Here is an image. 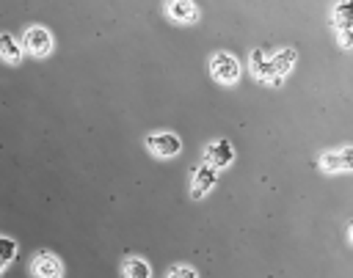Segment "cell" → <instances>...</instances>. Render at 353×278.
Returning <instances> with one entry per match:
<instances>
[{
	"label": "cell",
	"instance_id": "17",
	"mask_svg": "<svg viewBox=\"0 0 353 278\" xmlns=\"http://www.w3.org/2000/svg\"><path fill=\"white\" fill-rule=\"evenodd\" d=\"M347 239H350V245H353V223H350V228H347Z\"/></svg>",
	"mask_w": 353,
	"mask_h": 278
},
{
	"label": "cell",
	"instance_id": "4",
	"mask_svg": "<svg viewBox=\"0 0 353 278\" xmlns=\"http://www.w3.org/2000/svg\"><path fill=\"white\" fill-rule=\"evenodd\" d=\"M317 165H320L323 171H328V173H336V171H353V146H345V149L320 154Z\"/></svg>",
	"mask_w": 353,
	"mask_h": 278
},
{
	"label": "cell",
	"instance_id": "13",
	"mask_svg": "<svg viewBox=\"0 0 353 278\" xmlns=\"http://www.w3.org/2000/svg\"><path fill=\"white\" fill-rule=\"evenodd\" d=\"M334 28H353V0H339L331 11Z\"/></svg>",
	"mask_w": 353,
	"mask_h": 278
},
{
	"label": "cell",
	"instance_id": "10",
	"mask_svg": "<svg viewBox=\"0 0 353 278\" xmlns=\"http://www.w3.org/2000/svg\"><path fill=\"white\" fill-rule=\"evenodd\" d=\"M22 44L11 36V33H0V58L6 61V63H11V66H17L19 61H22Z\"/></svg>",
	"mask_w": 353,
	"mask_h": 278
},
{
	"label": "cell",
	"instance_id": "6",
	"mask_svg": "<svg viewBox=\"0 0 353 278\" xmlns=\"http://www.w3.org/2000/svg\"><path fill=\"white\" fill-rule=\"evenodd\" d=\"M218 168H212L210 162L207 165H199L196 171H193V184H190V195L193 198H204L212 187H215V182H218Z\"/></svg>",
	"mask_w": 353,
	"mask_h": 278
},
{
	"label": "cell",
	"instance_id": "3",
	"mask_svg": "<svg viewBox=\"0 0 353 278\" xmlns=\"http://www.w3.org/2000/svg\"><path fill=\"white\" fill-rule=\"evenodd\" d=\"M146 149L154 157H176L182 151V140L174 132H154V135H146Z\"/></svg>",
	"mask_w": 353,
	"mask_h": 278
},
{
	"label": "cell",
	"instance_id": "9",
	"mask_svg": "<svg viewBox=\"0 0 353 278\" xmlns=\"http://www.w3.org/2000/svg\"><path fill=\"white\" fill-rule=\"evenodd\" d=\"M251 74L259 83H279V77L273 74V69H270V63H268V58H265L262 50H254L251 52Z\"/></svg>",
	"mask_w": 353,
	"mask_h": 278
},
{
	"label": "cell",
	"instance_id": "16",
	"mask_svg": "<svg viewBox=\"0 0 353 278\" xmlns=\"http://www.w3.org/2000/svg\"><path fill=\"white\" fill-rule=\"evenodd\" d=\"M336 41H339V47L350 50L353 47V28H336Z\"/></svg>",
	"mask_w": 353,
	"mask_h": 278
},
{
	"label": "cell",
	"instance_id": "7",
	"mask_svg": "<svg viewBox=\"0 0 353 278\" xmlns=\"http://www.w3.org/2000/svg\"><path fill=\"white\" fill-rule=\"evenodd\" d=\"M165 14H168L174 22L188 25V22H196L199 6H196V0H165Z\"/></svg>",
	"mask_w": 353,
	"mask_h": 278
},
{
	"label": "cell",
	"instance_id": "2",
	"mask_svg": "<svg viewBox=\"0 0 353 278\" xmlns=\"http://www.w3.org/2000/svg\"><path fill=\"white\" fill-rule=\"evenodd\" d=\"M22 50L25 52H30L33 58H44V55H50L52 52V33L47 30V28H41V25H33V28H28L25 33H22Z\"/></svg>",
	"mask_w": 353,
	"mask_h": 278
},
{
	"label": "cell",
	"instance_id": "1",
	"mask_svg": "<svg viewBox=\"0 0 353 278\" xmlns=\"http://www.w3.org/2000/svg\"><path fill=\"white\" fill-rule=\"evenodd\" d=\"M210 77L221 85H234L240 80V61L232 52H215L210 58Z\"/></svg>",
	"mask_w": 353,
	"mask_h": 278
},
{
	"label": "cell",
	"instance_id": "5",
	"mask_svg": "<svg viewBox=\"0 0 353 278\" xmlns=\"http://www.w3.org/2000/svg\"><path fill=\"white\" fill-rule=\"evenodd\" d=\"M204 157H207V162H210L212 168H226V165L234 160V146H232V140H226V138L212 140V143H207Z\"/></svg>",
	"mask_w": 353,
	"mask_h": 278
},
{
	"label": "cell",
	"instance_id": "12",
	"mask_svg": "<svg viewBox=\"0 0 353 278\" xmlns=\"http://www.w3.org/2000/svg\"><path fill=\"white\" fill-rule=\"evenodd\" d=\"M295 58H298V52L292 50V47H287V50H279L276 55H270L268 58V63H270V69H273V74L281 80V74H287L290 69H292V63H295Z\"/></svg>",
	"mask_w": 353,
	"mask_h": 278
},
{
	"label": "cell",
	"instance_id": "14",
	"mask_svg": "<svg viewBox=\"0 0 353 278\" xmlns=\"http://www.w3.org/2000/svg\"><path fill=\"white\" fill-rule=\"evenodd\" d=\"M165 278H199V272L190 264H174V267H168Z\"/></svg>",
	"mask_w": 353,
	"mask_h": 278
},
{
	"label": "cell",
	"instance_id": "11",
	"mask_svg": "<svg viewBox=\"0 0 353 278\" xmlns=\"http://www.w3.org/2000/svg\"><path fill=\"white\" fill-rule=\"evenodd\" d=\"M121 278H152V267L141 256H127L121 261Z\"/></svg>",
	"mask_w": 353,
	"mask_h": 278
},
{
	"label": "cell",
	"instance_id": "8",
	"mask_svg": "<svg viewBox=\"0 0 353 278\" xmlns=\"http://www.w3.org/2000/svg\"><path fill=\"white\" fill-rule=\"evenodd\" d=\"M33 272L36 278H61V259L50 250H39L33 256Z\"/></svg>",
	"mask_w": 353,
	"mask_h": 278
},
{
	"label": "cell",
	"instance_id": "15",
	"mask_svg": "<svg viewBox=\"0 0 353 278\" xmlns=\"http://www.w3.org/2000/svg\"><path fill=\"white\" fill-rule=\"evenodd\" d=\"M14 253H17V245H14L11 239L0 237V270L6 267V261H8V259H14Z\"/></svg>",
	"mask_w": 353,
	"mask_h": 278
}]
</instances>
